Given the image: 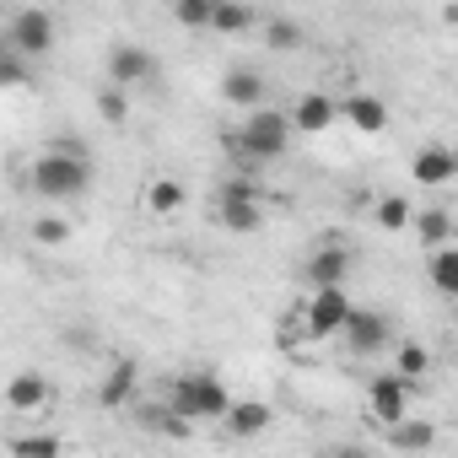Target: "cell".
<instances>
[{
    "label": "cell",
    "instance_id": "6da1fadb",
    "mask_svg": "<svg viewBox=\"0 0 458 458\" xmlns=\"http://www.w3.org/2000/svg\"><path fill=\"white\" fill-rule=\"evenodd\" d=\"M33 189L55 205H71L92 189V151H81L76 140H55L38 151L33 162Z\"/></svg>",
    "mask_w": 458,
    "mask_h": 458
},
{
    "label": "cell",
    "instance_id": "7a4b0ae2",
    "mask_svg": "<svg viewBox=\"0 0 458 458\" xmlns=\"http://www.w3.org/2000/svg\"><path fill=\"white\" fill-rule=\"evenodd\" d=\"M167 404L183 420H226V410H233L238 399L226 394V383L216 372H183V377L167 383Z\"/></svg>",
    "mask_w": 458,
    "mask_h": 458
},
{
    "label": "cell",
    "instance_id": "3957f363",
    "mask_svg": "<svg viewBox=\"0 0 458 458\" xmlns=\"http://www.w3.org/2000/svg\"><path fill=\"white\" fill-rule=\"evenodd\" d=\"M292 135H297L292 114H281V108H259V114H249V119L238 124V151H243L249 162H276V157H286Z\"/></svg>",
    "mask_w": 458,
    "mask_h": 458
},
{
    "label": "cell",
    "instance_id": "277c9868",
    "mask_svg": "<svg viewBox=\"0 0 458 458\" xmlns=\"http://www.w3.org/2000/svg\"><path fill=\"white\" fill-rule=\"evenodd\" d=\"M216 226H226V233H259V226H265V199H259L254 178L221 183V194H216Z\"/></svg>",
    "mask_w": 458,
    "mask_h": 458
},
{
    "label": "cell",
    "instance_id": "5b68a950",
    "mask_svg": "<svg viewBox=\"0 0 458 458\" xmlns=\"http://www.w3.org/2000/svg\"><path fill=\"white\" fill-rule=\"evenodd\" d=\"M55 38H60V22L44 6H22V12L6 17V49L22 55V60H44L55 49Z\"/></svg>",
    "mask_w": 458,
    "mask_h": 458
},
{
    "label": "cell",
    "instance_id": "8992f818",
    "mask_svg": "<svg viewBox=\"0 0 458 458\" xmlns=\"http://www.w3.org/2000/svg\"><path fill=\"white\" fill-rule=\"evenodd\" d=\"M308 318H302V335L308 340H340V329L351 324V297H345V286H335V292H313L308 302Z\"/></svg>",
    "mask_w": 458,
    "mask_h": 458
},
{
    "label": "cell",
    "instance_id": "52a82bcc",
    "mask_svg": "<svg viewBox=\"0 0 458 458\" xmlns=\"http://www.w3.org/2000/svg\"><path fill=\"white\" fill-rule=\"evenodd\" d=\"M410 394H420V383H404L399 372L372 377V383H367V410H372V420H377L383 431L399 426V420H410Z\"/></svg>",
    "mask_w": 458,
    "mask_h": 458
},
{
    "label": "cell",
    "instance_id": "ba28073f",
    "mask_svg": "<svg viewBox=\"0 0 458 458\" xmlns=\"http://www.w3.org/2000/svg\"><path fill=\"white\" fill-rule=\"evenodd\" d=\"M157 81V55L146 44H114L108 49V87L130 92V87H146Z\"/></svg>",
    "mask_w": 458,
    "mask_h": 458
},
{
    "label": "cell",
    "instance_id": "9c48e42d",
    "mask_svg": "<svg viewBox=\"0 0 458 458\" xmlns=\"http://www.w3.org/2000/svg\"><path fill=\"white\" fill-rule=\"evenodd\" d=\"M340 345H345L351 356H377V351L394 345V324H388L383 313H372V308H356L351 324L340 329Z\"/></svg>",
    "mask_w": 458,
    "mask_h": 458
},
{
    "label": "cell",
    "instance_id": "30bf717a",
    "mask_svg": "<svg viewBox=\"0 0 458 458\" xmlns=\"http://www.w3.org/2000/svg\"><path fill=\"white\" fill-rule=\"evenodd\" d=\"M345 276H351V249H345V243H324V249L308 254V265H302V281H308L313 292H335V286H345Z\"/></svg>",
    "mask_w": 458,
    "mask_h": 458
},
{
    "label": "cell",
    "instance_id": "8fae6325",
    "mask_svg": "<svg viewBox=\"0 0 458 458\" xmlns=\"http://www.w3.org/2000/svg\"><path fill=\"white\" fill-rule=\"evenodd\" d=\"M265 92H270V81L254 65H233V71L221 76V98L233 103V108H243V114H259L265 108Z\"/></svg>",
    "mask_w": 458,
    "mask_h": 458
},
{
    "label": "cell",
    "instance_id": "7c38bea8",
    "mask_svg": "<svg viewBox=\"0 0 458 458\" xmlns=\"http://www.w3.org/2000/svg\"><path fill=\"white\" fill-rule=\"evenodd\" d=\"M270 426H276V410H270L265 399H238L233 410H226V420H221V431L238 437V442H254V437H265Z\"/></svg>",
    "mask_w": 458,
    "mask_h": 458
},
{
    "label": "cell",
    "instance_id": "4fadbf2b",
    "mask_svg": "<svg viewBox=\"0 0 458 458\" xmlns=\"http://www.w3.org/2000/svg\"><path fill=\"white\" fill-rule=\"evenodd\" d=\"M410 178L426 183V189L453 183V178H458V151H447V146H420V151L410 157Z\"/></svg>",
    "mask_w": 458,
    "mask_h": 458
},
{
    "label": "cell",
    "instance_id": "5bb4252c",
    "mask_svg": "<svg viewBox=\"0 0 458 458\" xmlns=\"http://www.w3.org/2000/svg\"><path fill=\"white\" fill-rule=\"evenodd\" d=\"M340 119H345L356 135H383V130H388V103L372 98V92H351V98L340 103Z\"/></svg>",
    "mask_w": 458,
    "mask_h": 458
},
{
    "label": "cell",
    "instance_id": "9a60e30c",
    "mask_svg": "<svg viewBox=\"0 0 458 458\" xmlns=\"http://www.w3.org/2000/svg\"><path fill=\"white\" fill-rule=\"evenodd\" d=\"M135 388H140V367H135L130 356H119V361L103 372V383H98V404H103V410H124V404L135 399Z\"/></svg>",
    "mask_w": 458,
    "mask_h": 458
},
{
    "label": "cell",
    "instance_id": "2e32d148",
    "mask_svg": "<svg viewBox=\"0 0 458 458\" xmlns=\"http://www.w3.org/2000/svg\"><path fill=\"white\" fill-rule=\"evenodd\" d=\"M335 119H340V103L324 98V92H308V98H297V108H292V124H297L302 135H324Z\"/></svg>",
    "mask_w": 458,
    "mask_h": 458
},
{
    "label": "cell",
    "instance_id": "e0dca14e",
    "mask_svg": "<svg viewBox=\"0 0 458 458\" xmlns=\"http://www.w3.org/2000/svg\"><path fill=\"white\" fill-rule=\"evenodd\" d=\"M6 404H12L17 415L44 410V404H49V377H44V372H17L12 388H6Z\"/></svg>",
    "mask_w": 458,
    "mask_h": 458
},
{
    "label": "cell",
    "instance_id": "ac0fdd59",
    "mask_svg": "<svg viewBox=\"0 0 458 458\" xmlns=\"http://www.w3.org/2000/svg\"><path fill=\"white\" fill-rule=\"evenodd\" d=\"M394 453H431L437 447V420H399L383 431Z\"/></svg>",
    "mask_w": 458,
    "mask_h": 458
},
{
    "label": "cell",
    "instance_id": "d6986e66",
    "mask_svg": "<svg viewBox=\"0 0 458 458\" xmlns=\"http://www.w3.org/2000/svg\"><path fill=\"white\" fill-rule=\"evenodd\" d=\"M183 199H189V189H183L178 178H167V173L146 183V210H151L157 221H162V216H178V210H183Z\"/></svg>",
    "mask_w": 458,
    "mask_h": 458
},
{
    "label": "cell",
    "instance_id": "ffe728a7",
    "mask_svg": "<svg viewBox=\"0 0 458 458\" xmlns=\"http://www.w3.org/2000/svg\"><path fill=\"white\" fill-rule=\"evenodd\" d=\"M426 281H431V292L458 297V243H447V249H437L426 259Z\"/></svg>",
    "mask_w": 458,
    "mask_h": 458
},
{
    "label": "cell",
    "instance_id": "44dd1931",
    "mask_svg": "<svg viewBox=\"0 0 458 458\" xmlns=\"http://www.w3.org/2000/svg\"><path fill=\"white\" fill-rule=\"evenodd\" d=\"M140 426H151L157 437H173V442H183V437H194V431H189L194 420H183V415H178V410H173L167 399H162V404H146V410H140Z\"/></svg>",
    "mask_w": 458,
    "mask_h": 458
},
{
    "label": "cell",
    "instance_id": "7402d4cb",
    "mask_svg": "<svg viewBox=\"0 0 458 458\" xmlns=\"http://www.w3.org/2000/svg\"><path fill=\"white\" fill-rule=\"evenodd\" d=\"M249 28H265V17L254 6H238V0H216V22L210 33H249Z\"/></svg>",
    "mask_w": 458,
    "mask_h": 458
},
{
    "label": "cell",
    "instance_id": "603a6c76",
    "mask_svg": "<svg viewBox=\"0 0 458 458\" xmlns=\"http://www.w3.org/2000/svg\"><path fill=\"white\" fill-rule=\"evenodd\" d=\"M415 238L437 254V249H447L453 243V216L447 210H415Z\"/></svg>",
    "mask_w": 458,
    "mask_h": 458
},
{
    "label": "cell",
    "instance_id": "cb8c5ba5",
    "mask_svg": "<svg viewBox=\"0 0 458 458\" xmlns=\"http://www.w3.org/2000/svg\"><path fill=\"white\" fill-rule=\"evenodd\" d=\"M394 372H399L404 383H420V377L431 372V351L415 345V340H399V345H394Z\"/></svg>",
    "mask_w": 458,
    "mask_h": 458
},
{
    "label": "cell",
    "instance_id": "d4e9b609",
    "mask_svg": "<svg viewBox=\"0 0 458 458\" xmlns=\"http://www.w3.org/2000/svg\"><path fill=\"white\" fill-rule=\"evenodd\" d=\"M259 33H265V44H270L276 55H292V49H302V38H308L302 22H292V17H265Z\"/></svg>",
    "mask_w": 458,
    "mask_h": 458
},
{
    "label": "cell",
    "instance_id": "484cf974",
    "mask_svg": "<svg viewBox=\"0 0 458 458\" xmlns=\"http://www.w3.org/2000/svg\"><path fill=\"white\" fill-rule=\"evenodd\" d=\"M372 216H377V226H388V233H399V226H415V205H410L404 194H383Z\"/></svg>",
    "mask_w": 458,
    "mask_h": 458
},
{
    "label": "cell",
    "instance_id": "4316f807",
    "mask_svg": "<svg viewBox=\"0 0 458 458\" xmlns=\"http://www.w3.org/2000/svg\"><path fill=\"white\" fill-rule=\"evenodd\" d=\"M12 458H60V437L55 431H22L12 442Z\"/></svg>",
    "mask_w": 458,
    "mask_h": 458
},
{
    "label": "cell",
    "instance_id": "83f0119b",
    "mask_svg": "<svg viewBox=\"0 0 458 458\" xmlns=\"http://www.w3.org/2000/svg\"><path fill=\"white\" fill-rule=\"evenodd\" d=\"M173 22H178V28H210V22H216V0H178V6H173Z\"/></svg>",
    "mask_w": 458,
    "mask_h": 458
},
{
    "label": "cell",
    "instance_id": "f1b7e54d",
    "mask_svg": "<svg viewBox=\"0 0 458 458\" xmlns=\"http://www.w3.org/2000/svg\"><path fill=\"white\" fill-rule=\"evenodd\" d=\"M98 119H103V124H124V119H130V92L103 87V92H98Z\"/></svg>",
    "mask_w": 458,
    "mask_h": 458
},
{
    "label": "cell",
    "instance_id": "f546056e",
    "mask_svg": "<svg viewBox=\"0 0 458 458\" xmlns=\"http://www.w3.org/2000/svg\"><path fill=\"white\" fill-rule=\"evenodd\" d=\"M33 243L60 249V243H71V226H65L60 216H38V221H33Z\"/></svg>",
    "mask_w": 458,
    "mask_h": 458
},
{
    "label": "cell",
    "instance_id": "4dcf8cb0",
    "mask_svg": "<svg viewBox=\"0 0 458 458\" xmlns=\"http://www.w3.org/2000/svg\"><path fill=\"white\" fill-rule=\"evenodd\" d=\"M28 60L22 55H12V49H0V87H28Z\"/></svg>",
    "mask_w": 458,
    "mask_h": 458
},
{
    "label": "cell",
    "instance_id": "1f68e13d",
    "mask_svg": "<svg viewBox=\"0 0 458 458\" xmlns=\"http://www.w3.org/2000/svg\"><path fill=\"white\" fill-rule=\"evenodd\" d=\"M324 458H367L361 447H335V453H324Z\"/></svg>",
    "mask_w": 458,
    "mask_h": 458
}]
</instances>
